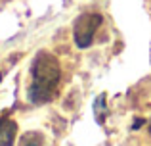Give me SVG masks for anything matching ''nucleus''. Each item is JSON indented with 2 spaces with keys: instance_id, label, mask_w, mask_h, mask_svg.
Returning <instances> with one entry per match:
<instances>
[{
  "instance_id": "nucleus-1",
  "label": "nucleus",
  "mask_w": 151,
  "mask_h": 146,
  "mask_svg": "<svg viewBox=\"0 0 151 146\" xmlns=\"http://www.w3.org/2000/svg\"><path fill=\"white\" fill-rule=\"evenodd\" d=\"M31 85L27 90V98L31 104L40 106L54 98L58 90L59 79H61V65L54 54L40 50L31 62Z\"/></svg>"
},
{
  "instance_id": "nucleus-2",
  "label": "nucleus",
  "mask_w": 151,
  "mask_h": 146,
  "mask_svg": "<svg viewBox=\"0 0 151 146\" xmlns=\"http://www.w3.org/2000/svg\"><path fill=\"white\" fill-rule=\"evenodd\" d=\"M103 17L94 12H84L81 14L73 23V41L78 48H88L94 41V35L100 29Z\"/></svg>"
},
{
  "instance_id": "nucleus-3",
  "label": "nucleus",
  "mask_w": 151,
  "mask_h": 146,
  "mask_svg": "<svg viewBox=\"0 0 151 146\" xmlns=\"http://www.w3.org/2000/svg\"><path fill=\"white\" fill-rule=\"evenodd\" d=\"M15 133H17V123L10 117L0 119V146H14Z\"/></svg>"
},
{
  "instance_id": "nucleus-4",
  "label": "nucleus",
  "mask_w": 151,
  "mask_h": 146,
  "mask_svg": "<svg viewBox=\"0 0 151 146\" xmlns=\"http://www.w3.org/2000/svg\"><path fill=\"white\" fill-rule=\"evenodd\" d=\"M44 144V135L37 131H29L21 137V142L19 146H42Z\"/></svg>"
},
{
  "instance_id": "nucleus-5",
  "label": "nucleus",
  "mask_w": 151,
  "mask_h": 146,
  "mask_svg": "<svg viewBox=\"0 0 151 146\" xmlns=\"http://www.w3.org/2000/svg\"><path fill=\"white\" fill-rule=\"evenodd\" d=\"M94 113H96V121L103 123V117L107 115V106H105V94H100L94 102Z\"/></svg>"
},
{
  "instance_id": "nucleus-6",
  "label": "nucleus",
  "mask_w": 151,
  "mask_h": 146,
  "mask_svg": "<svg viewBox=\"0 0 151 146\" xmlns=\"http://www.w3.org/2000/svg\"><path fill=\"white\" fill-rule=\"evenodd\" d=\"M149 131H151V121H149Z\"/></svg>"
},
{
  "instance_id": "nucleus-7",
  "label": "nucleus",
  "mask_w": 151,
  "mask_h": 146,
  "mask_svg": "<svg viewBox=\"0 0 151 146\" xmlns=\"http://www.w3.org/2000/svg\"><path fill=\"white\" fill-rule=\"evenodd\" d=\"M0 81H2V73H0Z\"/></svg>"
}]
</instances>
